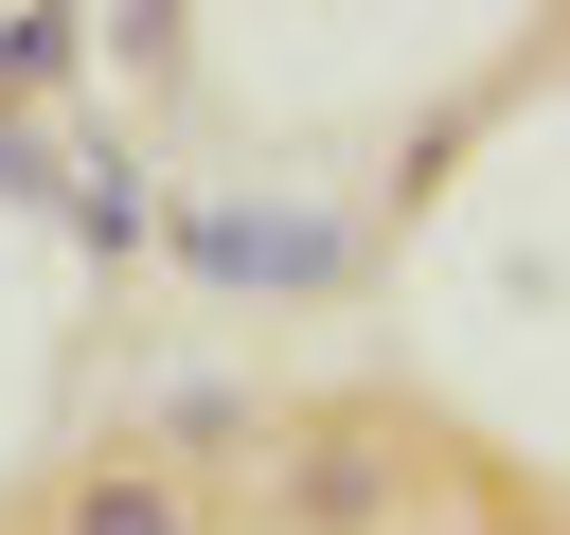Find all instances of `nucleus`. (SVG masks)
Returning a JSON list of instances; mask_svg holds the SVG:
<instances>
[{"label": "nucleus", "instance_id": "1", "mask_svg": "<svg viewBox=\"0 0 570 535\" xmlns=\"http://www.w3.org/2000/svg\"><path fill=\"white\" fill-rule=\"evenodd\" d=\"M36 535H214V517H196L178 446H89V464L53 481V517H36Z\"/></svg>", "mask_w": 570, "mask_h": 535}, {"label": "nucleus", "instance_id": "3", "mask_svg": "<svg viewBox=\"0 0 570 535\" xmlns=\"http://www.w3.org/2000/svg\"><path fill=\"white\" fill-rule=\"evenodd\" d=\"M0 535H36V517H0Z\"/></svg>", "mask_w": 570, "mask_h": 535}, {"label": "nucleus", "instance_id": "2", "mask_svg": "<svg viewBox=\"0 0 570 535\" xmlns=\"http://www.w3.org/2000/svg\"><path fill=\"white\" fill-rule=\"evenodd\" d=\"M71 71V18H0V89H53Z\"/></svg>", "mask_w": 570, "mask_h": 535}]
</instances>
